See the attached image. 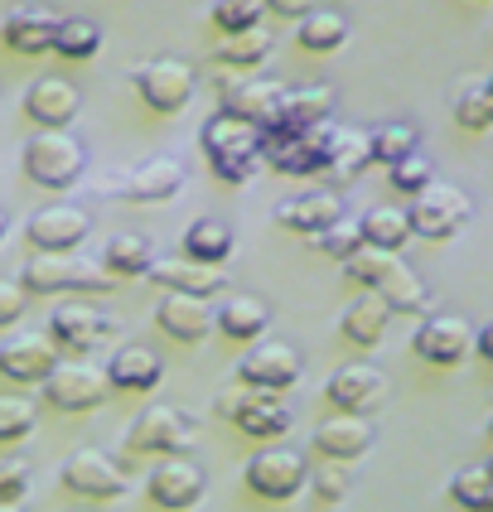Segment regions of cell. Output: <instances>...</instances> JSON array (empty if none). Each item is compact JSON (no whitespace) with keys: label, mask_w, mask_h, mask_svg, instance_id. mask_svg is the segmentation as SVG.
Masks as SVG:
<instances>
[{"label":"cell","mask_w":493,"mask_h":512,"mask_svg":"<svg viewBox=\"0 0 493 512\" xmlns=\"http://www.w3.org/2000/svg\"><path fill=\"white\" fill-rule=\"evenodd\" d=\"M150 261H155V247H150V237H141V232H116V237H107V247H102V271L112 281L150 276Z\"/></svg>","instance_id":"obj_30"},{"label":"cell","mask_w":493,"mask_h":512,"mask_svg":"<svg viewBox=\"0 0 493 512\" xmlns=\"http://www.w3.org/2000/svg\"><path fill=\"white\" fill-rule=\"evenodd\" d=\"M387 174H392V189H397V194H421V189L431 184V160H426L421 150H411L397 165H387Z\"/></svg>","instance_id":"obj_43"},{"label":"cell","mask_w":493,"mask_h":512,"mask_svg":"<svg viewBox=\"0 0 493 512\" xmlns=\"http://www.w3.org/2000/svg\"><path fill=\"white\" fill-rule=\"evenodd\" d=\"M411 150H416V131H411L406 121H387V126H373V131H368V160H373V165H397Z\"/></svg>","instance_id":"obj_37"},{"label":"cell","mask_w":493,"mask_h":512,"mask_svg":"<svg viewBox=\"0 0 493 512\" xmlns=\"http://www.w3.org/2000/svg\"><path fill=\"white\" fill-rule=\"evenodd\" d=\"M474 348H479V358H484V363H493V324L474 329Z\"/></svg>","instance_id":"obj_49"},{"label":"cell","mask_w":493,"mask_h":512,"mask_svg":"<svg viewBox=\"0 0 493 512\" xmlns=\"http://www.w3.org/2000/svg\"><path fill=\"white\" fill-rule=\"evenodd\" d=\"M329 112H334V87L329 83L286 87V92H281V102H276L271 126H281V131H315V126L329 121Z\"/></svg>","instance_id":"obj_24"},{"label":"cell","mask_w":493,"mask_h":512,"mask_svg":"<svg viewBox=\"0 0 493 512\" xmlns=\"http://www.w3.org/2000/svg\"><path fill=\"white\" fill-rule=\"evenodd\" d=\"M184 256L189 261H203V266H223L232 256V247H237V237H232L228 223H218V218H199V223H189V232H184Z\"/></svg>","instance_id":"obj_34"},{"label":"cell","mask_w":493,"mask_h":512,"mask_svg":"<svg viewBox=\"0 0 493 512\" xmlns=\"http://www.w3.org/2000/svg\"><path fill=\"white\" fill-rule=\"evenodd\" d=\"M315 450L324 459H334V464H353V459H363L373 450V426H368V416H329V421H319L315 426Z\"/></svg>","instance_id":"obj_23"},{"label":"cell","mask_w":493,"mask_h":512,"mask_svg":"<svg viewBox=\"0 0 493 512\" xmlns=\"http://www.w3.org/2000/svg\"><path fill=\"white\" fill-rule=\"evenodd\" d=\"M261 15H266L261 0H213L208 25L218 29V34H242V29H257Z\"/></svg>","instance_id":"obj_40"},{"label":"cell","mask_w":493,"mask_h":512,"mask_svg":"<svg viewBox=\"0 0 493 512\" xmlns=\"http://www.w3.org/2000/svg\"><path fill=\"white\" fill-rule=\"evenodd\" d=\"M20 285L34 295H58V290H107L112 276L102 266H87L83 256L68 252H34L20 266Z\"/></svg>","instance_id":"obj_6"},{"label":"cell","mask_w":493,"mask_h":512,"mask_svg":"<svg viewBox=\"0 0 493 512\" xmlns=\"http://www.w3.org/2000/svg\"><path fill=\"white\" fill-rule=\"evenodd\" d=\"M63 484L73 488V493H83V498H97V503H112L126 493V469L112 464V455H102V450H78L73 459H63Z\"/></svg>","instance_id":"obj_15"},{"label":"cell","mask_w":493,"mask_h":512,"mask_svg":"<svg viewBox=\"0 0 493 512\" xmlns=\"http://www.w3.org/2000/svg\"><path fill=\"white\" fill-rule=\"evenodd\" d=\"M87 232H92V218L78 203H49L25 223V242L29 252H73L78 242H87Z\"/></svg>","instance_id":"obj_14"},{"label":"cell","mask_w":493,"mask_h":512,"mask_svg":"<svg viewBox=\"0 0 493 512\" xmlns=\"http://www.w3.org/2000/svg\"><path fill=\"white\" fill-rule=\"evenodd\" d=\"M344 218V203L329 189H310V194H295V199L276 203V223L286 232H300V237H319L324 228H334Z\"/></svg>","instance_id":"obj_20"},{"label":"cell","mask_w":493,"mask_h":512,"mask_svg":"<svg viewBox=\"0 0 493 512\" xmlns=\"http://www.w3.org/2000/svg\"><path fill=\"white\" fill-rule=\"evenodd\" d=\"M411 348L431 368H455L474 348V329H469V319H460V314H426L421 329L411 334Z\"/></svg>","instance_id":"obj_11"},{"label":"cell","mask_w":493,"mask_h":512,"mask_svg":"<svg viewBox=\"0 0 493 512\" xmlns=\"http://www.w3.org/2000/svg\"><path fill=\"white\" fill-rule=\"evenodd\" d=\"M455 121H460V131H489L493 126V107H489V92L484 87H464L460 102H455Z\"/></svg>","instance_id":"obj_42"},{"label":"cell","mask_w":493,"mask_h":512,"mask_svg":"<svg viewBox=\"0 0 493 512\" xmlns=\"http://www.w3.org/2000/svg\"><path fill=\"white\" fill-rule=\"evenodd\" d=\"M315 242H319V252H324V256H339V261H348V256L363 247V232H358V223H353V218H339L334 228L319 232Z\"/></svg>","instance_id":"obj_45"},{"label":"cell","mask_w":493,"mask_h":512,"mask_svg":"<svg viewBox=\"0 0 493 512\" xmlns=\"http://www.w3.org/2000/svg\"><path fill=\"white\" fill-rule=\"evenodd\" d=\"M218 83H223V112L237 116V121H247V126H266V121L276 116L281 92H286V87L271 83V78H247V83L218 78Z\"/></svg>","instance_id":"obj_26"},{"label":"cell","mask_w":493,"mask_h":512,"mask_svg":"<svg viewBox=\"0 0 493 512\" xmlns=\"http://www.w3.org/2000/svg\"><path fill=\"white\" fill-rule=\"evenodd\" d=\"M469 213H474V203H469V194H464V189L431 179L421 194H411L406 223H411V237H426V242H450V237L469 223Z\"/></svg>","instance_id":"obj_5"},{"label":"cell","mask_w":493,"mask_h":512,"mask_svg":"<svg viewBox=\"0 0 493 512\" xmlns=\"http://www.w3.org/2000/svg\"><path fill=\"white\" fill-rule=\"evenodd\" d=\"M155 324L174 343H199L213 334V305L199 300V295H174V290H165V300L155 305Z\"/></svg>","instance_id":"obj_22"},{"label":"cell","mask_w":493,"mask_h":512,"mask_svg":"<svg viewBox=\"0 0 493 512\" xmlns=\"http://www.w3.org/2000/svg\"><path fill=\"white\" fill-rule=\"evenodd\" d=\"M20 170L29 184L49 189V194H68L87 170V150L83 141H73L68 131H39L34 141H25L20 150Z\"/></svg>","instance_id":"obj_3"},{"label":"cell","mask_w":493,"mask_h":512,"mask_svg":"<svg viewBox=\"0 0 493 512\" xmlns=\"http://www.w3.org/2000/svg\"><path fill=\"white\" fill-rule=\"evenodd\" d=\"M213 329L232 343H257L266 334V305L232 295V300H223V310H213Z\"/></svg>","instance_id":"obj_32"},{"label":"cell","mask_w":493,"mask_h":512,"mask_svg":"<svg viewBox=\"0 0 493 512\" xmlns=\"http://www.w3.org/2000/svg\"><path fill=\"white\" fill-rule=\"evenodd\" d=\"M324 397H329V406H334V411L363 416V411H377V406H382V397H387V382H382V372L368 368V363H344V368L324 382Z\"/></svg>","instance_id":"obj_17"},{"label":"cell","mask_w":493,"mask_h":512,"mask_svg":"<svg viewBox=\"0 0 493 512\" xmlns=\"http://www.w3.org/2000/svg\"><path fill=\"white\" fill-rule=\"evenodd\" d=\"M450 498L460 503V508L469 512H484L493 503V474L489 464H469V469H460L455 479H450Z\"/></svg>","instance_id":"obj_39"},{"label":"cell","mask_w":493,"mask_h":512,"mask_svg":"<svg viewBox=\"0 0 493 512\" xmlns=\"http://www.w3.org/2000/svg\"><path fill=\"white\" fill-rule=\"evenodd\" d=\"M34 430V406L25 397H0V445H20Z\"/></svg>","instance_id":"obj_41"},{"label":"cell","mask_w":493,"mask_h":512,"mask_svg":"<svg viewBox=\"0 0 493 512\" xmlns=\"http://www.w3.org/2000/svg\"><path fill=\"white\" fill-rule=\"evenodd\" d=\"M150 503L165 512H189L203 503V488H208V479H203V469L194 464L189 455H165L155 469H150Z\"/></svg>","instance_id":"obj_13"},{"label":"cell","mask_w":493,"mask_h":512,"mask_svg":"<svg viewBox=\"0 0 493 512\" xmlns=\"http://www.w3.org/2000/svg\"><path fill=\"white\" fill-rule=\"evenodd\" d=\"M484 92H489V107H493V78H489V87H484Z\"/></svg>","instance_id":"obj_53"},{"label":"cell","mask_w":493,"mask_h":512,"mask_svg":"<svg viewBox=\"0 0 493 512\" xmlns=\"http://www.w3.org/2000/svg\"><path fill=\"white\" fill-rule=\"evenodd\" d=\"M305 484L315 488L319 503H344V493H348V464L324 459L319 469H310V479H305Z\"/></svg>","instance_id":"obj_44"},{"label":"cell","mask_w":493,"mask_h":512,"mask_svg":"<svg viewBox=\"0 0 493 512\" xmlns=\"http://www.w3.org/2000/svg\"><path fill=\"white\" fill-rule=\"evenodd\" d=\"M373 165L368 160V131H348V126H339V141H334V155H329V170L334 179H353V174H363Z\"/></svg>","instance_id":"obj_38"},{"label":"cell","mask_w":493,"mask_h":512,"mask_svg":"<svg viewBox=\"0 0 493 512\" xmlns=\"http://www.w3.org/2000/svg\"><path fill=\"white\" fill-rule=\"evenodd\" d=\"M44 401L54 406V411H92V406H102L107 401V372L92 368V363H58L44 382Z\"/></svg>","instance_id":"obj_12"},{"label":"cell","mask_w":493,"mask_h":512,"mask_svg":"<svg viewBox=\"0 0 493 512\" xmlns=\"http://www.w3.org/2000/svg\"><path fill=\"white\" fill-rule=\"evenodd\" d=\"M150 281L174 290V295H223L228 285V271L223 266H203V261H189V256H155L150 261Z\"/></svg>","instance_id":"obj_18"},{"label":"cell","mask_w":493,"mask_h":512,"mask_svg":"<svg viewBox=\"0 0 493 512\" xmlns=\"http://www.w3.org/2000/svg\"><path fill=\"white\" fill-rule=\"evenodd\" d=\"M29 488H34V474L25 459H5L0 464V503H20Z\"/></svg>","instance_id":"obj_46"},{"label":"cell","mask_w":493,"mask_h":512,"mask_svg":"<svg viewBox=\"0 0 493 512\" xmlns=\"http://www.w3.org/2000/svg\"><path fill=\"white\" fill-rule=\"evenodd\" d=\"M484 435H489V440H493V416H489V426H484Z\"/></svg>","instance_id":"obj_52"},{"label":"cell","mask_w":493,"mask_h":512,"mask_svg":"<svg viewBox=\"0 0 493 512\" xmlns=\"http://www.w3.org/2000/svg\"><path fill=\"white\" fill-rule=\"evenodd\" d=\"M489 474H493V459H489Z\"/></svg>","instance_id":"obj_55"},{"label":"cell","mask_w":493,"mask_h":512,"mask_svg":"<svg viewBox=\"0 0 493 512\" xmlns=\"http://www.w3.org/2000/svg\"><path fill=\"white\" fill-rule=\"evenodd\" d=\"M213 411L223 416V421H232V426L242 430V435H252V440H281V435H290V426H295V411H290L281 397H271V392H257V387H232V392H223V397L213 401Z\"/></svg>","instance_id":"obj_4"},{"label":"cell","mask_w":493,"mask_h":512,"mask_svg":"<svg viewBox=\"0 0 493 512\" xmlns=\"http://www.w3.org/2000/svg\"><path fill=\"white\" fill-rule=\"evenodd\" d=\"M344 271H348V281H358L363 290H377L392 314H426L431 310V290H426V281H421L397 252L358 247V252L344 261Z\"/></svg>","instance_id":"obj_1"},{"label":"cell","mask_w":493,"mask_h":512,"mask_svg":"<svg viewBox=\"0 0 493 512\" xmlns=\"http://www.w3.org/2000/svg\"><path fill=\"white\" fill-rule=\"evenodd\" d=\"M295 44H300L305 54H334V49L348 44V20L339 10H310V15H300V25H295Z\"/></svg>","instance_id":"obj_35"},{"label":"cell","mask_w":493,"mask_h":512,"mask_svg":"<svg viewBox=\"0 0 493 512\" xmlns=\"http://www.w3.org/2000/svg\"><path fill=\"white\" fill-rule=\"evenodd\" d=\"M131 87L141 92V102L150 112L160 116H174L189 107V97H194V63H184V58H155V63H141L136 73H131Z\"/></svg>","instance_id":"obj_7"},{"label":"cell","mask_w":493,"mask_h":512,"mask_svg":"<svg viewBox=\"0 0 493 512\" xmlns=\"http://www.w3.org/2000/svg\"><path fill=\"white\" fill-rule=\"evenodd\" d=\"M0 512H20V503H0Z\"/></svg>","instance_id":"obj_51"},{"label":"cell","mask_w":493,"mask_h":512,"mask_svg":"<svg viewBox=\"0 0 493 512\" xmlns=\"http://www.w3.org/2000/svg\"><path fill=\"white\" fill-rule=\"evenodd\" d=\"M300 372H305V363H300V353H295L290 343H276V339L261 343L257 339L247 353H242V363H237V382L281 397V392H290V387L300 382Z\"/></svg>","instance_id":"obj_8"},{"label":"cell","mask_w":493,"mask_h":512,"mask_svg":"<svg viewBox=\"0 0 493 512\" xmlns=\"http://www.w3.org/2000/svg\"><path fill=\"white\" fill-rule=\"evenodd\" d=\"M358 232H363V247H377V252H402L406 237H411V223H406V208H392V203H377L358 218Z\"/></svg>","instance_id":"obj_33"},{"label":"cell","mask_w":493,"mask_h":512,"mask_svg":"<svg viewBox=\"0 0 493 512\" xmlns=\"http://www.w3.org/2000/svg\"><path fill=\"white\" fill-rule=\"evenodd\" d=\"M266 10H276V15H286V20H300V15H310L315 10V0H261Z\"/></svg>","instance_id":"obj_48"},{"label":"cell","mask_w":493,"mask_h":512,"mask_svg":"<svg viewBox=\"0 0 493 512\" xmlns=\"http://www.w3.org/2000/svg\"><path fill=\"white\" fill-rule=\"evenodd\" d=\"M78 112H83V97L63 78H39L25 92V116L34 126H44V131H63L68 121H78Z\"/></svg>","instance_id":"obj_21"},{"label":"cell","mask_w":493,"mask_h":512,"mask_svg":"<svg viewBox=\"0 0 493 512\" xmlns=\"http://www.w3.org/2000/svg\"><path fill=\"white\" fill-rule=\"evenodd\" d=\"M54 29H58V15H49V10H10L0 20V39H5L10 54L39 58L54 49Z\"/></svg>","instance_id":"obj_28"},{"label":"cell","mask_w":493,"mask_h":512,"mask_svg":"<svg viewBox=\"0 0 493 512\" xmlns=\"http://www.w3.org/2000/svg\"><path fill=\"white\" fill-rule=\"evenodd\" d=\"M126 450L131 455H160V459L184 455V450H194V426L174 406H150L126 430Z\"/></svg>","instance_id":"obj_10"},{"label":"cell","mask_w":493,"mask_h":512,"mask_svg":"<svg viewBox=\"0 0 493 512\" xmlns=\"http://www.w3.org/2000/svg\"><path fill=\"white\" fill-rule=\"evenodd\" d=\"M387 324H392L387 300H382L377 290H368V295H358V300L344 310V319H339V334H344L348 343H358V348H377V343H382V334H387Z\"/></svg>","instance_id":"obj_29"},{"label":"cell","mask_w":493,"mask_h":512,"mask_svg":"<svg viewBox=\"0 0 493 512\" xmlns=\"http://www.w3.org/2000/svg\"><path fill=\"white\" fill-rule=\"evenodd\" d=\"M68 512H87V508H68Z\"/></svg>","instance_id":"obj_54"},{"label":"cell","mask_w":493,"mask_h":512,"mask_svg":"<svg viewBox=\"0 0 493 512\" xmlns=\"http://www.w3.org/2000/svg\"><path fill=\"white\" fill-rule=\"evenodd\" d=\"M107 387L116 392H155L160 382H165V363H160V353H150L145 343H126V348H116L112 363H107Z\"/></svg>","instance_id":"obj_25"},{"label":"cell","mask_w":493,"mask_h":512,"mask_svg":"<svg viewBox=\"0 0 493 512\" xmlns=\"http://www.w3.org/2000/svg\"><path fill=\"white\" fill-rule=\"evenodd\" d=\"M242 479H247V488L257 493V498H266V503H290L300 488H305V479H310V469H305V459L295 455V450H257V455L247 459V469H242Z\"/></svg>","instance_id":"obj_9"},{"label":"cell","mask_w":493,"mask_h":512,"mask_svg":"<svg viewBox=\"0 0 493 512\" xmlns=\"http://www.w3.org/2000/svg\"><path fill=\"white\" fill-rule=\"evenodd\" d=\"M29 305V290L20 281H0V329H10V324H20V314Z\"/></svg>","instance_id":"obj_47"},{"label":"cell","mask_w":493,"mask_h":512,"mask_svg":"<svg viewBox=\"0 0 493 512\" xmlns=\"http://www.w3.org/2000/svg\"><path fill=\"white\" fill-rule=\"evenodd\" d=\"M179 189H184V165L170 160V155L145 160V165H136V170L121 179V194L131 203H170Z\"/></svg>","instance_id":"obj_27"},{"label":"cell","mask_w":493,"mask_h":512,"mask_svg":"<svg viewBox=\"0 0 493 512\" xmlns=\"http://www.w3.org/2000/svg\"><path fill=\"white\" fill-rule=\"evenodd\" d=\"M5 232H10V218H5V213H0V242H5Z\"/></svg>","instance_id":"obj_50"},{"label":"cell","mask_w":493,"mask_h":512,"mask_svg":"<svg viewBox=\"0 0 493 512\" xmlns=\"http://www.w3.org/2000/svg\"><path fill=\"white\" fill-rule=\"evenodd\" d=\"M276 49V34L266 25L257 29H242V34H223V44L213 49V63H223V68H242V73H252L257 63H266Z\"/></svg>","instance_id":"obj_31"},{"label":"cell","mask_w":493,"mask_h":512,"mask_svg":"<svg viewBox=\"0 0 493 512\" xmlns=\"http://www.w3.org/2000/svg\"><path fill=\"white\" fill-rule=\"evenodd\" d=\"M116 334V319H107L92 305H58L49 314V339L68 353H92L97 343H107Z\"/></svg>","instance_id":"obj_16"},{"label":"cell","mask_w":493,"mask_h":512,"mask_svg":"<svg viewBox=\"0 0 493 512\" xmlns=\"http://www.w3.org/2000/svg\"><path fill=\"white\" fill-rule=\"evenodd\" d=\"M199 145H203L208 170L218 174V179H228V184H247L261 160L257 126H247V121H237V116H228V112H213L203 121Z\"/></svg>","instance_id":"obj_2"},{"label":"cell","mask_w":493,"mask_h":512,"mask_svg":"<svg viewBox=\"0 0 493 512\" xmlns=\"http://www.w3.org/2000/svg\"><path fill=\"white\" fill-rule=\"evenodd\" d=\"M102 49V29L83 20V15H58V29H54V54L68 58V63H87V58Z\"/></svg>","instance_id":"obj_36"},{"label":"cell","mask_w":493,"mask_h":512,"mask_svg":"<svg viewBox=\"0 0 493 512\" xmlns=\"http://www.w3.org/2000/svg\"><path fill=\"white\" fill-rule=\"evenodd\" d=\"M58 363H63V358H58V343H54V339L25 334V339L0 343V372H5L10 382H20V387H34V382H44V377H49Z\"/></svg>","instance_id":"obj_19"}]
</instances>
